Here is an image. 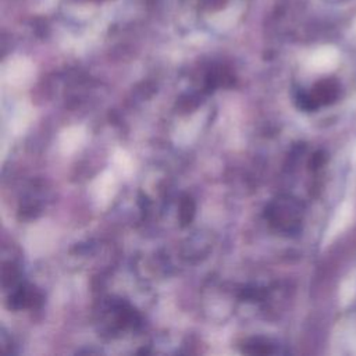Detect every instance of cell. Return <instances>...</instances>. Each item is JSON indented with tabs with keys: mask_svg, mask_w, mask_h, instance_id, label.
Segmentation results:
<instances>
[{
	"mask_svg": "<svg viewBox=\"0 0 356 356\" xmlns=\"http://www.w3.org/2000/svg\"><path fill=\"white\" fill-rule=\"evenodd\" d=\"M352 214H353V206H352V203H345V204L338 210L337 217H335V220L332 221V225H331V228H330V234H327V235H330V236L337 235V234H339L343 228H346L348 224H349V221H350Z\"/></svg>",
	"mask_w": 356,
	"mask_h": 356,
	"instance_id": "1",
	"label": "cell"
},
{
	"mask_svg": "<svg viewBox=\"0 0 356 356\" xmlns=\"http://www.w3.org/2000/svg\"><path fill=\"white\" fill-rule=\"evenodd\" d=\"M337 60V51L331 47H325L323 50H320L317 54H316V64L318 67H323V68H327V67H331Z\"/></svg>",
	"mask_w": 356,
	"mask_h": 356,
	"instance_id": "2",
	"label": "cell"
},
{
	"mask_svg": "<svg viewBox=\"0 0 356 356\" xmlns=\"http://www.w3.org/2000/svg\"><path fill=\"white\" fill-rule=\"evenodd\" d=\"M193 202L191 197H185L184 202L181 203V213H179V217H181V221L182 224H188L191 220H192V216H193Z\"/></svg>",
	"mask_w": 356,
	"mask_h": 356,
	"instance_id": "3",
	"label": "cell"
},
{
	"mask_svg": "<svg viewBox=\"0 0 356 356\" xmlns=\"http://www.w3.org/2000/svg\"><path fill=\"white\" fill-rule=\"evenodd\" d=\"M355 31H356V24H355Z\"/></svg>",
	"mask_w": 356,
	"mask_h": 356,
	"instance_id": "4",
	"label": "cell"
}]
</instances>
